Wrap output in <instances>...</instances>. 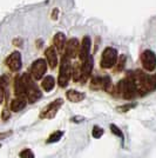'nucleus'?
<instances>
[{"label":"nucleus","mask_w":156,"mask_h":158,"mask_svg":"<svg viewBox=\"0 0 156 158\" xmlns=\"http://www.w3.org/2000/svg\"><path fill=\"white\" fill-rule=\"evenodd\" d=\"M64 136V131H60V130H58V131H54L53 133H51V136L48 137V139H47V144H52V143H57V142H59L60 139H61V137Z\"/></svg>","instance_id":"nucleus-22"},{"label":"nucleus","mask_w":156,"mask_h":158,"mask_svg":"<svg viewBox=\"0 0 156 158\" xmlns=\"http://www.w3.org/2000/svg\"><path fill=\"white\" fill-rule=\"evenodd\" d=\"M79 52H80V41H79V39L71 38L69 40L66 41L64 56H66L69 59H74L79 56Z\"/></svg>","instance_id":"nucleus-9"},{"label":"nucleus","mask_w":156,"mask_h":158,"mask_svg":"<svg viewBox=\"0 0 156 158\" xmlns=\"http://www.w3.org/2000/svg\"><path fill=\"white\" fill-rule=\"evenodd\" d=\"M21 76V80L24 83L25 86V93H26V98L27 102L29 104H34L42 97V92L40 90L38 85L34 83V79L28 74V73H24V74H20Z\"/></svg>","instance_id":"nucleus-3"},{"label":"nucleus","mask_w":156,"mask_h":158,"mask_svg":"<svg viewBox=\"0 0 156 158\" xmlns=\"http://www.w3.org/2000/svg\"><path fill=\"white\" fill-rule=\"evenodd\" d=\"M19 156L20 158H35V156H34V153H33L31 149H24L19 153Z\"/></svg>","instance_id":"nucleus-25"},{"label":"nucleus","mask_w":156,"mask_h":158,"mask_svg":"<svg viewBox=\"0 0 156 158\" xmlns=\"http://www.w3.org/2000/svg\"><path fill=\"white\" fill-rule=\"evenodd\" d=\"M92 90H102V77L100 76H95L93 77L91 80V85H89Z\"/></svg>","instance_id":"nucleus-21"},{"label":"nucleus","mask_w":156,"mask_h":158,"mask_svg":"<svg viewBox=\"0 0 156 158\" xmlns=\"http://www.w3.org/2000/svg\"><path fill=\"white\" fill-rule=\"evenodd\" d=\"M10 116H11V113H10V111L5 109V110L2 111V114H1V118L4 119V120H7V119L10 118Z\"/></svg>","instance_id":"nucleus-28"},{"label":"nucleus","mask_w":156,"mask_h":158,"mask_svg":"<svg viewBox=\"0 0 156 158\" xmlns=\"http://www.w3.org/2000/svg\"><path fill=\"white\" fill-rule=\"evenodd\" d=\"M6 65L12 72H18L21 66H22V59H21V53L19 51H14L12 52L5 60Z\"/></svg>","instance_id":"nucleus-10"},{"label":"nucleus","mask_w":156,"mask_h":158,"mask_svg":"<svg viewBox=\"0 0 156 158\" xmlns=\"http://www.w3.org/2000/svg\"><path fill=\"white\" fill-rule=\"evenodd\" d=\"M102 135H103V129L102 127H100L99 125H94L93 126V130H92V136L94 137V138H100V137H102Z\"/></svg>","instance_id":"nucleus-24"},{"label":"nucleus","mask_w":156,"mask_h":158,"mask_svg":"<svg viewBox=\"0 0 156 158\" xmlns=\"http://www.w3.org/2000/svg\"><path fill=\"white\" fill-rule=\"evenodd\" d=\"M2 100H4V91L0 89V104L2 103Z\"/></svg>","instance_id":"nucleus-31"},{"label":"nucleus","mask_w":156,"mask_h":158,"mask_svg":"<svg viewBox=\"0 0 156 158\" xmlns=\"http://www.w3.org/2000/svg\"><path fill=\"white\" fill-rule=\"evenodd\" d=\"M91 47H92V40L91 37L85 35L84 39L81 41V45H80V52H79V58L80 60L84 63L89 56H91Z\"/></svg>","instance_id":"nucleus-12"},{"label":"nucleus","mask_w":156,"mask_h":158,"mask_svg":"<svg viewBox=\"0 0 156 158\" xmlns=\"http://www.w3.org/2000/svg\"><path fill=\"white\" fill-rule=\"evenodd\" d=\"M93 65H94V59H93L92 56H89L82 63V65H81V78H80V83L81 84H85L86 81L89 79L92 71H93Z\"/></svg>","instance_id":"nucleus-11"},{"label":"nucleus","mask_w":156,"mask_h":158,"mask_svg":"<svg viewBox=\"0 0 156 158\" xmlns=\"http://www.w3.org/2000/svg\"><path fill=\"white\" fill-rule=\"evenodd\" d=\"M81 78V65L79 63H75L72 65V79L74 81H80Z\"/></svg>","instance_id":"nucleus-20"},{"label":"nucleus","mask_w":156,"mask_h":158,"mask_svg":"<svg viewBox=\"0 0 156 158\" xmlns=\"http://www.w3.org/2000/svg\"><path fill=\"white\" fill-rule=\"evenodd\" d=\"M14 93H15V97H26L25 86L21 80V76H18L14 80Z\"/></svg>","instance_id":"nucleus-18"},{"label":"nucleus","mask_w":156,"mask_h":158,"mask_svg":"<svg viewBox=\"0 0 156 158\" xmlns=\"http://www.w3.org/2000/svg\"><path fill=\"white\" fill-rule=\"evenodd\" d=\"M13 44H14V45H17V46H20V45L22 44V40H21V39H15L13 41Z\"/></svg>","instance_id":"nucleus-30"},{"label":"nucleus","mask_w":156,"mask_h":158,"mask_svg":"<svg viewBox=\"0 0 156 158\" xmlns=\"http://www.w3.org/2000/svg\"><path fill=\"white\" fill-rule=\"evenodd\" d=\"M62 105H64V99L57 98L55 100H53L52 103H49V104L41 111V113H40V118L41 119L54 118L55 114H57V112L62 107Z\"/></svg>","instance_id":"nucleus-8"},{"label":"nucleus","mask_w":156,"mask_h":158,"mask_svg":"<svg viewBox=\"0 0 156 158\" xmlns=\"http://www.w3.org/2000/svg\"><path fill=\"white\" fill-rule=\"evenodd\" d=\"M141 64L147 72H154L156 70V53L151 50H144L141 56Z\"/></svg>","instance_id":"nucleus-7"},{"label":"nucleus","mask_w":156,"mask_h":158,"mask_svg":"<svg viewBox=\"0 0 156 158\" xmlns=\"http://www.w3.org/2000/svg\"><path fill=\"white\" fill-rule=\"evenodd\" d=\"M47 61L44 58H39V59L34 60L29 69V76L32 77L34 80H41L44 78V74L47 72Z\"/></svg>","instance_id":"nucleus-6"},{"label":"nucleus","mask_w":156,"mask_h":158,"mask_svg":"<svg viewBox=\"0 0 156 158\" xmlns=\"http://www.w3.org/2000/svg\"><path fill=\"white\" fill-rule=\"evenodd\" d=\"M114 93L117 94L119 97L123 99H134L137 96L136 87L134 85L133 80L127 74V77L121 79L116 85L114 86Z\"/></svg>","instance_id":"nucleus-2"},{"label":"nucleus","mask_w":156,"mask_h":158,"mask_svg":"<svg viewBox=\"0 0 156 158\" xmlns=\"http://www.w3.org/2000/svg\"><path fill=\"white\" fill-rule=\"evenodd\" d=\"M82 117H75V118H73V120H75V122H78V120H82Z\"/></svg>","instance_id":"nucleus-33"},{"label":"nucleus","mask_w":156,"mask_h":158,"mask_svg":"<svg viewBox=\"0 0 156 158\" xmlns=\"http://www.w3.org/2000/svg\"><path fill=\"white\" fill-rule=\"evenodd\" d=\"M57 14H58V8H55V10H54V15H52V18L54 20H57Z\"/></svg>","instance_id":"nucleus-32"},{"label":"nucleus","mask_w":156,"mask_h":158,"mask_svg":"<svg viewBox=\"0 0 156 158\" xmlns=\"http://www.w3.org/2000/svg\"><path fill=\"white\" fill-rule=\"evenodd\" d=\"M135 107V104H127V105H123V106H120V107H117V110L121 112H127L129 111V110H131V109H134Z\"/></svg>","instance_id":"nucleus-27"},{"label":"nucleus","mask_w":156,"mask_h":158,"mask_svg":"<svg viewBox=\"0 0 156 158\" xmlns=\"http://www.w3.org/2000/svg\"><path fill=\"white\" fill-rule=\"evenodd\" d=\"M119 59V52L114 47H106L101 54V63L100 65L102 69H113L116 65Z\"/></svg>","instance_id":"nucleus-5"},{"label":"nucleus","mask_w":156,"mask_h":158,"mask_svg":"<svg viewBox=\"0 0 156 158\" xmlns=\"http://www.w3.org/2000/svg\"><path fill=\"white\" fill-rule=\"evenodd\" d=\"M111 132L115 135V136H117V137H120V138L123 139V133H122V131H121V130H120V129H119L115 124H111Z\"/></svg>","instance_id":"nucleus-26"},{"label":"nucleus","mask_w":156,"mask_h":158,"mask_svg":"<svg viewBox=\"0 0 156 158\" xmlns=\"http://www.w3.org/2000/svg\"><path fill=\"white\" fill-rule=\"evenodd\" d=\"M41 87L45 92H51L55 87V79L53 76H46L45 78L41 79Z\"/></svg>","instance_id":"nucleus-17"},{"label":"nucleus","mask_w":156,"mask_h":158,"mask_svg":"<svg viewBox=\"0 0 156 158\" xmlns=\"http://www.w3.org/2000/svg\"><path fill=\"white\" fill-rule=\"evenodd\" d=\"M102 90L108 93H114V85L109 76H103L102 77Z\"/></svg>","instance_id":"nucleus-19"},{"label":"nucleus","mask_w":156,"mask_h":158,"mask_svg":"<svg viewBox=\"0 0 156 158\" xmlns=\"http://www.w3.org/2000/svg\"><path fill=\"white\" fill-rule=\"evenodd\" d=\"M46 56V61H47V65L49 66L51 69H55L58 65V51L55 50L54 46H49L46 48L45 51Z\"/></svg>","instance_id":"nucleus-13"},{"label":"nucleus","mask_w":156,"mask_h":158,"mask_svg":"<svg viewBox=\"0 0 156 158\" xmlns=\"http://www.w3.org/2000/svg\"><path fill=\"white\" fill-rule=\"evenodd\" d=\"M72 78V64L71 59L67 58L66 56L62 57L61 59V64H60V71H59V78L58 84L60 87H66L68 85L69 80Z\"/></svg>","instance_id":"nucleus-4"},{"label":"nucleus","mask_w":156,"mask_h":158,"mask_svg":"<svg viewBox=\"0 0 156 158\" xmlns=\"http://www.w3.org/2000/svg\"><path fill=\"white\" fill-rule=\"evenodd\" d=\"M126 61H127V58H126L124 54L119 57L117 63H116L117 66H116V69H115V72H121V71H123L124 66H126Z\"/></svg>","instance_id":"nucleus-23"},{"label":"nucleus","mask_w":156,"mask_h":158,"mask_svg":"<svg viewBox=\"0 0 156 158\" xmlns=\"http://www.w3.org/2000/svg\"><path fill=\"white\" fill-rule=\"evenodd\" d=\"M66 97L67 99L71 102V103H80L85 99V93L82 92H79L76 90H68L66 92Z\"/></svg>","instance_id":"nucleus-16"},{"label":"nucleus","mask_w":156,"mask_h":158,"mask_svg":"<svg viewBox=\"0 0 156 158\" xmlns=\"http://www.w3.org/2000/svg\"><path fill=\"white\" fill-rule=\"evenodd\" d=\"M127 74L133 80L134 85L136 87L137 94L146 96L156 90V73L147 74L141 70H136V71H129Z\"/></svg>","instance_id":"nucleus-1"},{"label":"nucleus","mask_w":156,"mask_h":158,"mask_svg":"<svg viewBox=\"0 0 156 158\" xmlns=\"http://www.w3.org/2000/svg\"><path fill=\"white\" fill-rule=\"evenodd\" d=\"M66 41H67V40H66V35H65V33H62V32L55 33V35L53 37V45L55 47V50L60 53H62L65 51Z\"/></svg>","instance_id":"nucleus-14"},{"label":"nucleus","mask_w":156,"mask_h":158,"mask_svg":"<svg viewBox=\"0 0 156 158\" xmlns=\"http://www.w3.org/2000/svg\"><path fill=\"white\" fill-rule=\"evenodd\" d=\"M12 135V131H7V132H0V140L4 138H6L8 136H11Z\"/></svg>","instance_id":"nucleus-29"},{"label":"nucleus","mask_w":156,"mask_h":158,"mask_svg":"<svg viewBox=\"0 0 156 158\" xmlns=\"http://www.w3.org/2000/svg\"><path fill=\"white\" fill-rule=\"evenodd\" d=\"M27 98L26 97H15L10 104V109L12 112H19L24 110L27 105Z\"/></svg>","instance_id":"nucleus-15"}]
</instances>
